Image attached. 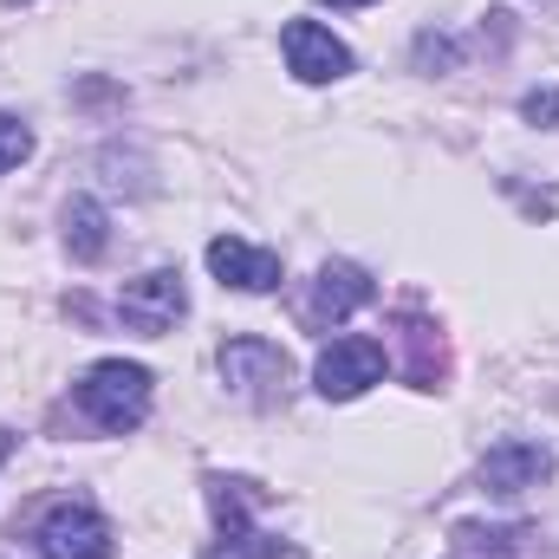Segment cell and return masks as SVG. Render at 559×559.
Masks as SVG:
<instances>
[{
	"label": "cell",
	"instance_id": "cell-6",
	"mask_svg": "<svg viewBox=\"0 0 559 559\" xmlns=\"http://www.w3.org/2000/svg\"><path fill=\"white\" fill-rule=\"evenodd\" d=\"M118 312H124V325L143 332V338H163L182 312H189V286L176 267H150L143 280H131L124 293H118Z\"/></svg>",
	"mask_w": 559,
	"mask_h": 559
},
{
	"label": "cell",
	"instance_id": "cell-14",
	"mask_svg": "<svg viewBox=\"0 0 559 559\" xmlns=\"http://www.w3.org/2000/svg\"><path fill=\"white\" fill-rule=\"evenodd\" d=\"M325 7H371V0H325Z\"/></svg>",
	"mask_w": 559,
	"mask_h": 559
},
{
	"label": "cell",
	"instance_id": "cell-4",
	"mask_svg": "<svg viewBox=\"0 0 559 559\" xmlns=\"http://www.w3.org/2000/svg\"><path fill=\"white\" fill-rule=\"evenodd\" d=\"M384 345L378 338H332L325 352H319V365H312V384H319V397L325 404H352V397H365L378 378H384Z\"/></svg>",
	"mask_w": 559,
	"mask_h": 559
},
{
	"label": "cell",
	"instance_id": "cell-2",
	"mask_svg": "<svg viewBox=\"0 0 559 559\" xmlns=\"http://www.w3.org/2000/svg\"><path fill=\"white\" fill-rule=\"evenodd\" d=\"M215 365H222V384H228L241 404H254V411H274V404H286L293 358L280 352L274 338H228Z\"/></svg>",
	"mask_w": 559,
	"mask_h": 559
},
{
	"label": "cell",
	"instance_id": "cell-5",
	"mask_svg": "<svg viewBox=\"0 0 559 559\" xmlns=\"http://www.w3.org/2000/svg\"><path fill=\"white\" fill-rule=\"evenodd\" d=\"M280 52H286V72L299 85H332L352 72V46L338 33H325L319 20H286L280 26Z\"/></svg>",
	"mask_w": 559,
	"mask_h": 559
},
{
	"label": "cell",
	"instance_id": "cell-13",
	"mask_svg": "<svg viewBox=\"0 0 559 559\" xmlns=\"http://www.w3.org/2000/svg\"><path fill=\"white\" fill-rule=\"evenodd\" d=\"M521 118H534V124H559V92H527V98H521Z\"/></svg>",
	"mask_w": 559,
	"mask_h": 559
},
{
	"label": "cell",
	"instance_id": "cell-16",
	"mask_svg": "<svg viewBox=\"0 0 559 559\" xmlns=\"http://www.w3.org/2000/svg\"><path fill=\"white\" fill-rule=\"evenodd\" d=\"M7 7H26V0H7Z\"/></svg>",
	"mask_w": 559,
	"mask_h": 559
},
{
	"label": "cell",
	"instance_id": "cell-11",
	"mask_svg": "<svg viewBox=\"0 0 559 559\" xmlns=\"http://www.w3.org/2000/svg\"><path fill=\"white\" fill-rule=\"evenodd\" d=\"M397 332H404V345H411L404 378H411L417 391H436V384H442V338H436V325L417 319V312H404V319H397Z\"/></svg>",
	"mask_w": 559,
	"mask_h": 559
},
{
	"label": "cell",
	"instance_id": "cell-15",
	"mask_svg": "<svg viewBox=\"0 0 559 559\" xmlns=\"http://www.w3.org/2000/svg\"><path fill=\"white\" fill-rule=\"evenodd\" d=\"M0 455H7V436H0Z\"/></svg>",
	"mask_w": 559,
	"mask_h": 559
},
{
	"label": "cell",
	"instance_id": "cell-8",
	"mask_svg": "<svg viewBox=\"0 0 559 559\" xmlns=\"http://www.w3.org/2000/svg\"><path fill=\"white\" fill-rule=\"evenodd\" d=\"M209 274L235 293H274L280 286V254L274 248H254L241 235H215L209 241Z\"/></svg>",
	"mask_w": 559,
	"mask_h": 559
},
{
	"label": "cell",
	"instance_id": "cell-10",
	"mask_svg": "<svg viewBox=\"0 0 559 559\" xmlns=\"http://www.w3.org/2000/svg\"><path fill=\"white\" fill-rule=\"evenodd\" d=\"M66 248H72V261H105V248H111L105 202H92V195H72L66 202Z\"/></svg>",
	"mask_w": 559,
	"mask_h": 559
},
{
	"label": "cell",
	"instance_id": "cell-7",
	"mask_svg": "<svg viewBox=\"0 0 559 559\" xmlns=\"http://www.w3.org/2000/svg\"><path fill=\"white\" fill-rule=\"evenodd\" d=\"M547 475H554V449H547V442H527V436L495 442V449L481 455V468H475V481H481L488 495H501V501H514V495L540 488Z\"/></svg>",
	"mask_w": 559,
	"mask_h": 559
},
{
	"label": "cell",
	"instance_id": "cell-12",
	"mask_svg": "<svg viewBox=\"0 0 559 559\" xmlns=\"http://www.w3.org/2000/svg\"><path fill=\"white\" fill-rule=\"evenodd\" d=\"M26 156H33V131H26L13 111H0V176H7V169H20Z\"/></svg>",
	"mask_w": 559,
	"mask_h": 559
},
{
	"label": "cell",
	"instance_id": "cell-3",
	"mask_svg": "<svg viewBox=\"0 0 559 559\" xmlns=\"http://www.w3.org/2000/svg\"><path fill=\"white\" fill-rule=\"evenodd\" d=\"M33 547L39 559H111V521L92 508V501H52L46 514H39V527H33Z\"/></svg>",
	"mask_w": 559,
	"mask_h": 559
},
{
	"label": "cell",
	"instance_id": "cell-1",
	"mask_svg": "<svg viewBox=\"0 0 559 559\" xmlns=\"http://www.w3.org/2000/svg\"><path fill=\"white\" fill-rule=\"evenodd\" d=\"M79 411L98 423L105 436H131L143 417H150V397H156V378L131 365V358H98L85 378H79Z\"/></svg>",
	"mask_w": 559,
	"mask_h": 559
},
{
	"label": "cell",
	"instance_id": "cell-9",
	"mask_svg": "<svg viewBox=\"0 0 559 559\" xmlns=\"http://www.w3.org/2000/svg\"><path fill=\"white\" fill-rule=\"evenodd\" d=\"M378 299V280L365 274V267H352V261H325L319 280H312V299H306V319H319V325H338V319H352L358 306H371Z\"/></svg>",
	"mask_w": 559,
	"mask_h": 559
}]
</instances>
